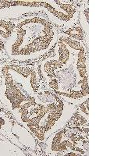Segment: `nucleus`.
I'll list each match as a JSON object with an SVG mask.
<instances>
[{"label": "nucleus", "mask_w": 117, "mask_h": 156, "mask_svg": "<svg viewBox=\"0 0 117 156\" xmlns=\"http://www.w3.org/2000/svg\"><path fill=\"white\" fill-rule=\"evenodd\" d=\"M51 91L55 93L58 97H60L61 98L67 101L68 103H70L72 105L76 106V105H80V103L88 99V76L84 78L82 81L75 85L74 87L69 89V90H51Z\"/></svg>", "instance_id": "nucleus-8"}, {"label": "nucleus", "mask_w": 117, "mask_h": 156, "mask_svg": "<svg viewBox=\"0 0 117 156\" xmlns=\"http://www.w3.org/2000/svg\"><path fill=\"white\" fill-rule=\"evenodd\" d=\"M5 47H4V43L0 40V58H2L5 54Z\"/></svg>", "instance_id": "nucleus-12"}, {"label": "nucleus", "mask_w": 117, "mask_h": 156, "mask_svg": "<svg viewBox=\"0 0 117 156\" xmlns=\"http://www.w3.org/2000/svg\"><path fill=\"white\" fill-rule=\"evenodd\" d=\"M0 69L2 73L0 101L12 113L43 86L35 66L2 62Z\"/></svg>", "instance_id": "nucleus-3"}, {"label": "nucleus", "mask_w": 117, "mask_h": 156, "mask_svg": "<svg viewBox=\"0 0 117 156\" xmlns=\"http://www.w3.org/2000/svg\"><path fill=\"white\" fill-rule=\"evenodd\" d=\"M62 33L66 34V35L67 36V37H69L70 39L73 40V41H78V42L80 43H83V44L86 45L84 41H86L87 35L84 34V32H83V29H82L80 23H76V24H75L73 27L64 29Z\"/></svg>", "instance_id": "nucleus-9"}, {"label": "nucleus", "mask_w": 117, "mask_h": 156, "mask_svg": "<svg viewBox=\"0 0 117 156\" xmlns=\"http://www.w3.org/2000/svg\"><path fill=\"white\" fill-rule=\"evenodd\" d=\"M58 38V29L45 16H23L15 20L13 31L4 43L5 52L12 61L33 60L48 53Z\"/></svg>", "instance_id": "nucleus-2"}, {"label": "nucleus", "mask_w": 117, "mask_h": 156, "mask_svg": "<svg viewBox=\"0 0 117 156\" xmlns=\"http://www.w3.org/2000/svg\"><path fill=\"white\" fill-rule=\"evenodd\" d=\"M74 41L63 33L58 34L54 47V55L44 58L40 65V72L46 83L58 80V73L73 66L74 62Z\"/></svg>", "instance_id": "nucleus-5"}, {"label": "nucleus", "mask_w": 117, "mask_h": 156, "mask_svg": "<svg viewBox=\"0 0 117 156\" xmlns=\"http://www.w3.org/2000/svg\"><path fill=\"white\" fill-rule=\"evenodd\" d=\"M42 2L43 12L53 24L66 29L77 23L80 7L76 4L58 0H44Z\"/></svg>", "instance_id": "nucleus-6"}, {"label": "nucleus", "mask_w": 117, "mask_h": 156, "mask_svg": "<svg viewBox=\"0 0 117 156\" xmlns=\"http://www.w3.org/2000/svg\"><path fill=\"white\" fill-rule=\"evenodd\" d=\"M89 8L88 4L83 3L80 6L79 17H80V25L81 26L83 32L86 35H88V20H89Z\"/></svg>", "instance_id": "nucleus-11"}, {"label": "nucleus", "mask_w": 117, "mask_h": 156, "mask_svg": "<svg viewBox=\"0 0 117 156\" xmlns=\"http://www.w3.org/2000/svg\"><path fill=\"white\" fill-rule=\"evenodd\" d=\"M88 129L83 131L77 126L62 128L51 133L44 142L45 153L50 155L56 154H73V155H86L87 144L85 136Z\"/></svg>", "instance_id": "nucleus-4"}, {"label": "nucleus", "mask_w": 117, "mask_h": 156, "mask_svg": "<svg viewBox=\"0 0 117 156\" xmlns=\"http://www.w3.org/2000/svg\"><path fill=\"white\" fill-rule=\"evenodd\" d=\"M15 27V20L0 19V40L3 43L10 37Z\"/></svg>", "instance_id": "nucleus-10"}, {"label": "nucleus", "mask_w": 117, "mask_h": 156, "mask_svg": "<svg viewBox=\"0 0 117 156\" xmlns=\"http://www.w3.org/2000/svg\"><path fill=\"white\" fill-rule=\"evenodd\" d=\"M76 110V105L43 85L12 115L39 142H44L51 133L67 124Z\"/></svg>", "instance_id": "nucleus-1"}, {"label": "nucleus", "mask_w": 117, "mask_h": 156, "mask_svg": "<svg viewBox=\"0 0 117 156\" xmlns=\"http://www.w3.org/2000/svg\"><path fill=\"white\" fill-rule=\"evenodd\" d=\"M1 63H2V62H0V67H1ZM2 71H1V69H0V84H1V82H2Z\"/></svg>", "instance_id": "nucleus-13"}, {"label": "nucleus", "mask_w": 117, "mask_h": 156, "mask_svg": "<svg viewBox=\"0 0 117 156\" xmlns=\"http://www.w3.org/2000/svg\"><path fill=\"white\" fill-rule=\"evenodd\" d=\"M42 1H5L0 0V19H16L29 12L42 11Z\"/></svg>", "instance_id": "nucleus-7"}]
</instances>
